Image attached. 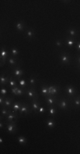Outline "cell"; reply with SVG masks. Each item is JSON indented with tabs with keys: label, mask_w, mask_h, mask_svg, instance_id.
<instances>
[{
	"label": "cell",
	"mask_w": 80,
	"mask_h": 154,
	"mask_svg": "<svg viewBox=\"0 0 80 154\" xmlns=\"http://www.w3.org/2000/svg\"><path fill=\"white\" fill-rule=\"evenodd\" d=\"M58 108L61 110L62 111H66L70 109V107H72V103H71V99L67 97H64V98H60L59 103L57 105Z\"/></svg>",
	"instance_id": "1"
},
{
	"label": "cell",
	"mask_w": 80,
	"mask_h": 154,
	"mask_svg": "<svg viewBox=\"0 0 80 154\" xmlns=\"http://www.w3.org/2000/svg\"><path fill=\"white\" fill-rule=\"evenodd\" d=\"M45 104L47 106H57L59 100H60V96H48L43 98Z\"/></svg>",
	"instance_id": "2"
},
{
	"label": "cell",
	"mask_w": 80,
	"mask_h": 154,
	"mask_svg": "<svg viewBox=\"0 0 80 154\" xmlns=\"http://www.w3.org/2000/svg\"><path fill=\"white\" fill-rule=\"evenodd\" d=\"M59 60H60L61 64L69 65V64H71V62H72V56L68 52L63 51L59 55Z\"/></svg>",
	"instance_id": "3"
},
{
	"label": "cell",
	"mask_w": 80,
	"mask_h": 154,
	"mask_svg": "<svg viewBox=\"0 0 80 154\" xmlns=\"http://www.w3.org/2000/svg\"><path fill=\"white\" fill-rule=\"evenodd\" d=\"M9 52L8 51L6 46H2L0 51V60H1V67H3L4 64H6V62L8 58L9 57Z\"/></svg>",
	"instance_id": "4"
},
{
	"label": "cell",
	"mask_w": 80,
	"mask_h": 154,
	"mask_svg": "<svg viewBox=\"0 0 80 154\" xmlns=\"http://www.w3.org/2000/svg\"><path fill=\"white\" fill-rule=\"evenodd\" d=\"M26 97L29 100H32L34 99H39V95L36 90V88L28 87L26 89Z\"/></svg>",
	"instance_id": "5"
},
{
	"label": "cell",
	"mask_w": 80,
	"mask_h": 154,
	"mask_svg": "<svg viewBox=\"0 0 80 154\" xmlns=\"http://www.w3.org/2000/svg\"><path fill=\"white\" fill-rule=\"evenodd\" d=\"M5 123V128L7 129V131L10 134H14L17 131V120H15L13 122H9V123Z\"/></svg>",
	"instance_id": "6"
},
{
	"label": "cell",
	"mask_w": 80,
	"mask_h": 154,
	"mask_svg": "<svg viewBox=\"0 0 80 154\" xmlns=\"http://www.w3.org/2000/svg\"><path fill=\"white\" fill-rule=\"evenodd\" d=\"M64 91H65L66 95H67V98H69V99L74 98L75 96H77L79 94L76 88H74L72 85H69V86L66 87V88H64Z\"/></svg>",
	"instance_id": "7"
},
{
	"label": "cell",
	"mask_w": 80,
	"mask_h": 154,
	"mask_svg": "<svg viewBox=\"0 0 80 154\" xmlns=\"http://www.w3.org/2000/svg\"><path fill=\"white\" fill-rule=\"evenodd\" d=\"M21 64H22V63H21ZM21 64H18L17 66L10 68H11V71H12V74H13V76H15V77L17 78V79H20V78H21V77L24 75V71H23V69L21 68Z\"/></svg>",
	"instance_id": "8"
},
{
	"label": "cell",
	"mask_w": 80,
	"mask_h": 154,
	"mask_svg": "<svg viewBox=\"0 0 80 154\" xmlns=\"http://www.w3.org/2000/svg\"><path fill=\"white\" fill-rule=\"evenodd\" d=\"M66 33L68 34V36H66V37H69V38L77 39V38H79L80 36L79 30L77 27H69L66 29Z\"/></svg>",
	"instance_id": "9"
},
{
	"label": "cell",
	"mask_w": 80,
	"mask_h": 154,
	"mask_svg": "<svg viewBox=\"0 0 80 154\" xmlns=\"http://www.w3.org/2000/svg\"><path fill=\"white\" fill-rule=\"evenodd\" d=\"M31 112H33L32 109H31V105L28 104V103H26V102H22L20 110L19 111L20 116H21L23 114H25V116H26V115L30 114Z\"/></svg>",
	"instance_id": "10"
},
{
	"label": "cell",
	"mask_w": 80,
	"mask_h": 154,
	"mask_svg": "<svg viewBox=\"0 0 80 154\" xmlns=\"http://www.w3.org/2000/svg\"><path fill=\"white\" fill-rule=\"evenodd\" d=\"M18 117H20V114L19 112H9V114H8L5 118L3 119L4 123H9V122H13L15 120H18Z\"/></svg>",
	"instance_id": "11"
},
{
	"label": "cell",
	"mask_w": 80,
	"mask_h": 154,
	"mask_svg": "<svg viewBox=\"0 0 80 154\" xmlns=\"http://www.w3.org/2000/svg\"><path fill=\"white\" fill-rule=\"evenodd\" d=\"M30 105H31L32 111L34 112V113H37L42 104L39 101V99H34L30 100Z\"/></svg>",
	"instance_id": "12"
},
{
	"label": "cell",
	"mask_w": 80,
	"mask_h": 154,
	"mask_svg": "<svg viewBox=\"0 0 80 154\" xmlns=\"http://www.w3.org/2000/svg\"><path fill=\"white\" fill-rule=\"evenodd\" d=\"M7 62H8V64L10 66V68L17 66L18 64H20L22 63V61L20 60L18 57H11V56H9V57L8 58Z\"/></svg>",
	"instance_id": "13"
},
{
	"label": "cell",
	"mask_w": 80,
	"mask_h": 154,
	"mask_svg": "<svg viewBox=\"0 0 80 154\" xmlns=\"http://www.w3.org/2000/svg\"><path fill=\"white\" fill-rule=\"evenodd\" d=\"M9 76H10V75H6V73L2 72V74L0 75V84H1V86H3V87H8Z\"/></svg>",
	"instance_id": "14"
},
{
	"label": "cell",
	"mask_w": 80,
	"mask_h": 154,
	"mask_svg": "<svg viewBox=\"0 0 80 154\" xmlns=\"http://www.w3.org/2000/svg\"><path fill=\"white\" fill-rule=\"evenodd\" d=\"M15 98H10V97H5L4 99V103L2 107H6L10 110H12V106L15 102Z\"/></svg>",
	"instance_id": "15"
},
{
	"label": "cell",
	"mask_w": 80,
	"mask_h": 154,
	"mask_svg": "<svg viewBox=\"0 0 80 154\" xmlns=\"http://www.w3.org/2000/svg\"><path fill=\"white\" fill-rule=\"evenodd\" d=\"M36 32L33 27H27L26 29V38L29 40H32L35 38Z\"/></svg>",
	"instance_id": "16"
},
{
	"label": "cell",
	"mask_w": 80,
	"mask_h": 154,
	"mask_svg": "<svg viewBox=\"0 0 80 154\" xmlns=\"http://www.w3.org/2000/svg\"><path fill=\"white\" fill-rule=\"evenodd\" d=\"M28 85L29 87H32V88H36L37 87V83H38V75H32L28 80Z\"/></svg>",
	"instance_id": "17"
},
{
	"label": "cell",
	"mask_w": 80,
	"mask_h": 154,
	"mask_svg": "<svg viewBox=\"0 0 80 154\" xmlns=\"http://www.w3.org/2000/svg\"><path fill=\"white\" fill-rule=\"evenodd\" d=\"M48 88H49V91L51 96H59L58 93H59L60 88L58 86L53 84V85H48Z\"/></svg>",
	"instance_id": "18"
},
{
	"label": "cell",
	"mask_w": 80,
	"mask_h": 154,
	"mask_svg": "<svg viewBox=\"0 0 80 154\" xmlns=\"http://www.w3.org/2000/svg\"><path fill=\"white\" fill-rule=\"evenodd\" d=\"M63 42H64V44H66V46H68L69 48H71V47H73L78 41H77V39L66 37V38L64 40Z\"/></svg>",
	"instance_id": "19"
},
{
	"label": "cell",
	"mask_w": 80,
	"mask_h": 154,
	"mask_svg": "<svg viewBox=\"0 0 80 154\" xmlns=\"http://www.w3.org/2000/svg\"><path fill=\"white\" fill-rule=\"evenodd\" d=\"M40 92H41V95L43 96V98H45V97H48V96H50V93H49V88H48V85L46 84H42V87L40 89Z\"/></svg>",
	"instance_id": "20"
},
{
	"label": "cell",
	"mask_w": 80,
	"mask_h": 154,
	"mask_svg": "<svg viewBox=\"0 0 80 154\" xmlns=\"http://www.w3.org/2000/svg\"><path fill=\"white\" fill-rule=\"evenodd\" d=\"M71 99V103H72V106L75 107V108H80V94H78L77 96H75L74 98L70 99Z\"/></svg>",
	"instance_id": "21"
},
{
	"label": "cell",
	"mask_w": 80,
	"mask_h": 154,
	"mask_svg": "<svg viewBox=\"0 0 80 154\" xmlns=\"http://www.w3.org/2000/svg\"><path fill=\"white\" fill-rule=\"evenodd\" d=\"M45 125H46V127L48 128V129H54L55 127H56V121L54 120V117L52 118H50V117H49V118H47L46 120H45Z\"/></svg>",
	"instance_id": "22"
},
{
	"label": "cell",
	"mask_w": 80,
	"mask_h": 154,
	"mask_svg": "<svg viewBox=\"0 0 80 154\" xmlns=\"http://www.w3.org/2000/svg\"><path fill=\"white\" fill-rule=\"evenodd\" d=\"M16 30L19 31V32H23V31H25L26 28V24H25L24 21L19 20L18 22H16Z\"/></svg>",
	"instance_id": "23"
},
{
	"label": "cell",
	"mask_w": 80,
	"mask_h": 154,
	"mask_svg": "<svg viewBox=\"0 0 80 154\" xmlns=\"http://www.w3.org/2000/svg\"><path fill=\"white\" fill-rule=\"evenodd\" d=\"M16 80H17V78H16L15 76L10 75V76H9V80L8 87L9 88H12L19 86V85H18V81H16Z\"/></svg>",
	"instance_id": "24"
},
{
	"label": "cell",
	"mask_w": 80,
	"mask_h": 154,
	"mask_svg": "<svg viewBox=\"0 0 80 154\" xmlns=\"http://www.w3.org/2000/svg\"><path fill=\"white\" fill-rule=\"evenodd\" d=\"M22 105V101H15L12 106V112H19Z\"/></svg>",
	"instance_id": "25"
},
{
	"label": "cell",
	"mask_w": 80,
	"mask_h": 154,
	"mask_svg": "<svg viewBox=\"0 0 80 154\" xmlns=\"http://www.w3.org/2000/svg\"><path fill=\"white\" fill-rule=\"evenodd\" d=\"M18 80V85H19V87L21 88H24V89H26V88L29 87V85H28V81L26 80V79H17Z\"/></svg>",
	"instance_id": "26"
},
{
	"label": "cell",
	"mask_w": 80,
	"mask_h": 154,
	"mask_svg": "<svg viewBox=\"0 0 80 154\" xmlns=\"http://www.w3.org/2000/svg\"><path fill=\"white\" fill-rule=\"evenodd\" d=\"M12 110H10L9 109H8V108H6V107H1V114H0V117H1V119H4L5 118V116L8 115V114H9V112H11Z\"/></svg>",
	"instance_id": "27"
},
{
	"label": "cell",
	"mask_w": 80,
	"mask_h": 154,
	"mask_svg": "<svg viewBox=\"0 0 80 154\" xmlns=\"http://www.w3.org/2000/svg\"><path fill=\"white\" fill-rule=\"evenodd\" d=\"M9 53L11 57H17L20 54V51L17 47L16 46H12L9 50Z\"/></svg>",
	"instance_id": "28"
},
{
	"label": "cell",
	"mask_w": 80,
	"mask_h": 154,
	"mask_svg": "<svg viewBox=\"0 0 80 154\" xmlns=\"http://www.w3.org/2000/svg\"><path fill=\"white\" fill-rule=\"evenodd\" d=\"M17 141H18V143L21 145V146H24V145H26V143H27V139L25 137V136H23V135H20V136H18V138H17Z\"/></svg>",
	"instance_id": "29"
},
{
	"label": "cell",
	"mask_w": 80,
	"mask_h": 154,
	"mask_svg": "<svg viewBox=\"0 0 80 154\" xmlns=\"http://www.w3.org/2000/svg\"><path fill=\"white\" fill-rule=\"evenodd\" d=\"M48 111H49V114L52 117H54V116L56 115V113H57V110H56V106H49Z\"/></svg>",
	"instance_id": "30"
},
{
	"label": "cell",
	"mask_w": 80,
	"mask_h": 154,
	"mask_svg": "<svg viewBox=\"0 0 80 154\" xmlns=\"http://www.w3.org/2000/svg\"><path fill=\"white\" fill-rule=\"evenodd\" d=\"M24 94H26V89L21 88L19 87V89H18V91H17V92H16V94L15 97H21V96H23Z\"/></svg>",
	"instance_id": "31"
},
{
	"label": "cell",
	"mask_w": 80,
	"mask_h": 154,
	"mask_svg": "<svg viewBox=\"0 0 80 154\" xmlns=\"http://www.w3.org/2000/svg\"><path fill=\"white\" fill-rule=\"evenodd\" d=\"M46 110H47V109L45 108V106H43V105H41V106H40L39 109V110H38L37 114H40V115H43V114H44V113L46 112Z\"/></svg>",
	"instance_id": "32"
},
{
	"label": "cell",
	"mask_w": 80,
	"mask_h": 154,
	"mask_svg": "<svg viewBox=\"0 0 80 154\" xmlns=\"http://www.w3.org/2000/svg\"><path fill=\"white\" fill-rule=\"evenodd\" d=\"M63 44H64V42H63L61 40H56L55 41V44H56V46L57 48H61Z\"/></svg>",
	"instance_id": "33"
},
{
	"label": "cell",
	"mask_w": 80,
	"mask_h": 154,
	"mask_svg": "<svg viewBox=\"0 0 80 154\" xmlns=\"http://www.w3.org/2000/svg\"><path fill=\"white\" fill-rule=\"evenodd\" d=\"M7 93H8V92H7V88H6V87H3V88H1V91H0V94H1L2 96H4V97H6Z\"/></svg>",
	"instance_id": "34"
},
{
	"label": "cell",
	"mask_w": 80,
	"mask_h": 154,
	"mask_svg": "<svg viewBox=\"0 0 80 154\" xmlns=\"http://www.w3.org/2000/svg\"><path fill=\"white\" fill-rule=\"evenodd\" d=\"M18 89H19V86L15 87V88H10V93H11V94H13L14 96H16V92H17Z\"/></svg>",
	"instance_id": "35"
},
{
	"label": "cell",
	"mask_w": 80,
	"mask_h": 154,
	"mask_svg": "<svg viewBox=\"0 0 80 154\" xmlns=\"http://www.w3.org/2000/svg\"><path fill=\"white\" fill-rule=\"evenodd\" d=\"M76 68L80 70V54H79L76 57Z\"/></svg>",
	"instance_id": "36"
},
{
	"label": "cell",
	"mask_w": 80,
	"mask_h": 154,
	"mask_svg": "<svg viewBox=\"0 0 80 154\" xmlns=\"http://www.w3.org/2000/svg\"><path fill=\"white\" fill-rule=\"evenodd\" d=\"M4 99H5V97L4 96H0V105H1V107L3 105V103H4Z\"/></svg>",
	"instance_id": "37"
},
{
	"label": "cell",
	"mask_w": 80,
	"mask_h": 154,
	"mask_svg": "<svg viewBox=\"0 0 80 154\" xmlns=\"http://www.w3.org/2000/svg\"><path fill=\"white\" fill-rule=\"evenodd\" d=\"M76 49H77V51H79V52H80V40H79L77 43H76Z\"/></svg>",
	"instance_id": "38"
},
{
	"label": "cell",
	"mask_w": 80,
	"mask_h": 154,
	"mask_svg": "<svg viewBox=\"0 0 80 154\" xmlns=\"http://www.w3.org/2000/svg\"><path fill=\"white\" fill-rule=\"evenodd\" d=\"M0 143H1V145L3 144V138H2V137L0 138Z\"/></svg>",
	"instance_id": "39"
}]
</instances>
